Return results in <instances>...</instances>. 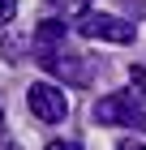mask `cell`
<instances>
[{"mask_svg":"<svg viewBox=\"0 0 146 150\" xmlns=\"http://www.w3.org/2000/svg\"><path fill=\"white\" fill-rule=\"evenodd\" d=\"M60 39H65V22H60V17H43V22H39V30H34V56H39V52H52V47H60Z\"/></svg>","mask_w":146,"mask_h":150,"instance_id":"obj_5","label":"cell"},{"mask_svg":"<svg viewBox=\"0 0 146 150\" xmlns=\"http://www.w3.org/2000/svg\"><path fill=\"white\" fill-rule=\"evenodd\" d=\"M120 150H146V146H142V142H125Z\"/></svg>","mask_w":146,"mask_h":150,"instance_id":"obj_10","label":"cell"},{"mask_svg":"<svg viewBox=\"0 0 146 150\" xmlns=\"http://www.w3.org/2000/svg\"><path fill=\"white\" fill-rule=\"evenodd\" d=\"M43 150H82V146H78V142H47Z\"/></svg>","mask_w":146,"mask_h":150,"instance_id":"obj_7","label":"cell"},{"mask_svg":"<svg viewBox=\"0 0 146 150\" xmlns=\"http://www.w3.org/2000/svg\"><path fill=\"white\" fill-rule=\"evenodd\" d=\"M17 17V0H0V26H9Z\"/></svg>","mask_w":146,"mask_h":150,"instance_id":"obj_6","label":"cell"},{"mask_svg":"<svg viewBox=\"0 0 146 150\" xmlns=\"http://www.w3.org/2000/svg\"><path fill=\"white\" fill-rule=\"evenodd\" d=\"M60 9H82V4H86V0H56Z\"/></svg>","mask_w":146,"mask_h":150,"instance_id":"obj_9","label":"cell"},{"mask_svg":"<svg viewBox=\"0 0 146 150\" xmlns=\"http://www.w3.org/2000/svg\"><path fill=\"white\" fill-rule=\"evenodd\" d=\"M78 35L129 47V43H133V26H129V22H120V17H112V13H99V9H82V13H78Z\"/></svg>","mask_w":146,"mask_h":150,"instance_id":"obj_3","label":"cell"},{"mask_svg":"<svg viewBox=\"0 0 146 150\" xmlns=\"http://www.w3.org/2000/svg\"><path fill=\"white\" fill-rule=\"evenodd\" d=\"M129 77H133V86H137V90H146V69H133Z\"/></svg>","mask_w":146,"mask_h":150,"instance_id":"obj_8","label":"cell"},{"mask_svg":"<svg viewBox=\"0 0 146 150\" xmlns=\"http://www.w3.org/2000/svg\"><path fill=\"white\" fill-rule=\"evenodd\" d=\"M39 64H43V73H47V77L69 81V86H90V81H95V64H90L86 56L60 52V47H52V52H39Z\"/></svg>","mask_w":146,"mask_h":150,"instance_id":"obj_2","label":"cell"},{"mask_svg":"<svg viewBox=\"0 0 146 150\" xmlns=\"http://www.w3.org/2000/svg\"><path fill=\"white\" fill-rule=\"evenodd\" d=\"M26 103H30V112L43 120V125H60L69 116V99L65 90H60V81H34L30 90H26Z\"/></svg>","mask_w":146,"mask_h":150,"instance_id":"obj_4","label":"cell"},{"mask_svg":"<svg viewBox=\"0 0 146 150\" xmlns=\"http://www.w3.org/2000/svg\"><path fill=\"white\" fill-rule=\"evenodd\" d=\"M0 129H4V112H0Z\"/></svg>","mask_w":146,"mask_h":150,"instance_id":"obj_11","label":"cell"},{"mask_svg":"<svg viewBox=\"0 0 146 150\" xmlns=\"http://www.w3.org/2000/svg\"><path fill=\"white\" fill-rule=\"evenodd\" d=\"M95 125H116V129H146V103H142V90H116V94H103L95 103Z\"/></svg>","mask_w":146,"mask_h":150,"instance_id":"obj_1","label":"cell"}]
</instances>
